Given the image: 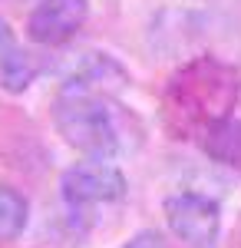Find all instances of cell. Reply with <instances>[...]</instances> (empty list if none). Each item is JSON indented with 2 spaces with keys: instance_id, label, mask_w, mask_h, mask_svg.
<instances>
[{
  "instance_id": "6da1fadb",
  "label": "cell",
  "mask_w": 241,
  "mask_h": 248,
  "mask_svg": "<svg viewBox=\"0 0 241 248\" xmlns=\"http://www.w3.org/2000/svg\"><path fill=\"white\" fill-rule=\"evenodd\" d=\"M129 73L109 53H86L53 99V123L66 146L90 162H109L126 149V113L116 93Z\"/></svg>"
},
{
  "instance_id": "7a4b0ae2",
  "label": "cell",
  "mask_w": 241,
  "mask_h": 248,
  "mask_svg": "<svg viewBox=\"0 0 241 248\" xmlns=\"http://www.w3.org/2000/svg\"><path fill=\"white\" fill-rule=\"evenodd\" d=\"M241 99V73L218 57L182 63L162 90V123L175 139H205L231 119Z\"/></svg>"
},
{
  "instance_id": "3957f363",
  "label": "cell",
  "mask_w": 241,
  "mask_h": 248,
  "mask_svg": "<svg viewBox=\"0 0 241 248\" xmlns=\"http://www.w3.org/2000/svg\"><path fill=\"white\" fill-rule=\"evenodd\" d=\"M129 192L126 175L109 162H76L60 179L63 205L73 218H90V212L99 205H116Z\"/></svg>"
},
{
  "instance_id": "277c9868",
  "label": "cell",
  "mask_w": 241,
  "mask_h": 248,
  "mask_svg": "<svg viewBox=\"0 0 241 248\" xmlns=\"http://www.w3.org/2000/svg\"><path fill=\"white\" fill-rule=\"evenodd\" d=\"M166 222L188 248H218L222 205L202 192H175L166 199Z\"/></svg>"
},
{
  "instance_id": "5b68a950",
  "label": "cell",
  "mask_w": 241,
  "mask_h": 248,
  "mask_svg": "<svg viewBox=\"0 0 241 248\" xmlns=\"http://www.w3.org/2000/svg\"><path fill=\"white\" fill-rule=\"evenodd\" d=\"M90 17V0H37L27 17V37L40 46H60L73 40Z\"/></svg>"
},
{
  "instance_id": "8992f818",
  "label": "cell",
  "mask_w": 241,
  "mask_h": 248,
  "mask_svg": "<svg viewBox=\"0 0 241 248\" xmlns=\"http://www.w3.org/2000/svg\"><path fill=\"white\" fill-rule=\"evenodd\" d=\"M40 63L30 50L20 46L17 33L10 30L7 20H0V90L7 93H23L37 79Z\"/></svg>"
},
{
  "instance_id": "52a82bcc",
  "label": "cell",
  "mask_w": 241,
  "mask_h": 248,
  "mask_svg": "<svg viewBox=\"0 0 241 248\" xmlns=\"http://www.w3.org/2000/svg\"><path fill=\"white\" fill-rule=\"evenodd\" d=\"M202 149L215 162L231 166V169H241V119L231 116V119H225L222 126H215L202 139Z\"/></svg>"
},
{
  "instance_id": "ba28073f",
  "label": "cell",
  "mask_w": 241,
  "mask_h": 248,
  "mask_svg": "<svg viewBox=\"0 0 241 248\" xmlns=\"http://www.w3.org/2000/svg\"><path fill=\"white\" fill-rule=\"evenodd\" d=\"M27 218H30L27 199L10 186H0V242H14L27 229Z\"/></svg>"
},
{
  "instance_id": "9c48e42d",
  "label": "cell",
  "mask_w": 241,
  "mask_h": 248,
  "mask_svg": "<svg viewBox=\"0 0 241 248\" xmlns=\"http://www.w3.org/2000/svg\"><path fill=\"white\" fill-rule=\"evenodd\" d=\"M122 248H168V242H166V235H162V232L142 229V232H136Z\"/></svg>"
}]
</instances>
